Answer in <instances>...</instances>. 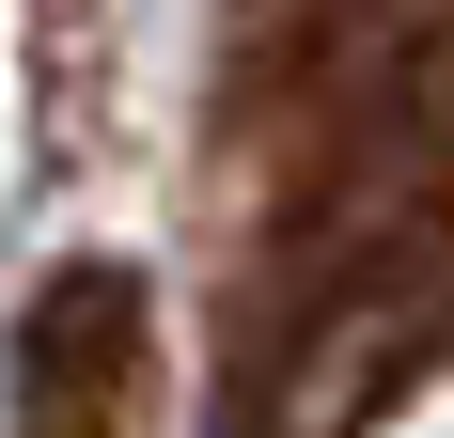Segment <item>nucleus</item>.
Returning <instances> with one entry per match:
<instances>
[{
	"mask_svg": "<svg viewBox=\"0 0 454 438\" xmlns=\"http://www.w3.org/2000/svg\"><path fill=\"white\" fill-rule=\"evenodd\" d=\"M141 266H47L16 345H0V438H126L141 407Z\"/></svg>",
	"mask_w": 454,
	"mask_h": 438,
	"instance_id": "nucleus-1",
	"label": "nucleus"
}]
</instances>
